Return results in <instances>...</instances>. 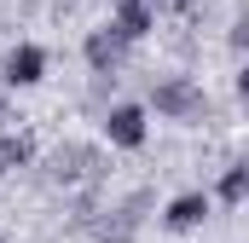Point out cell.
<instances>
[{
    "mask_svg": "<svg viewBox=\"0 0 249 243\" xmlns=\"http://www.w3.org/2000/svg\"><path fill=\"white\" fill-rule=\"evenodd\" d=\"M145 110H157L162 122H180V127H203L214 116V99L203 93L197 75H157L145 93Z\"/></svg>",
    "mask_w": 249,
    "mask_h": 243,
    "instance_id": "cell-1",
    "label": "cell"
},
{
    "mask_svg": "<svg viewBox=\"0 0 249 243\" xmlns=\"http://www.w3.org/2000/svg\"><path fill=\"white\" fill-rule=\"evenodd\" d=\"M105 174H110V162H105V151L87 145V139H64V145H53V156H47V180L64 185V191H75V185H105Z\"/></svg>",
    "mask_w": 249,
    "mask_h": 243,
    "instance_id": "cell-2",
    "label": "cell"
},
{
    "mask_svg": "<svg viewBox=\"0 0 249 243\" xmlns=\"http://www.w3.org/2000/svg\"><path fill=\"white\" fill-rule=\"evenodd\" d=\"M99 133H105L110 151H145V139H151V110L133 104V99H116V104L99 110Z\"/></svg>",
    "mask_w": 249,
    "mask_h": 243,
    "instance_id": "cell-3",
    "label": "cell"
},
{
    "mask_svg": "<svg viewBox=\"0 0 249 243\" xmlns=\"http://www.w3.org/2000/svg\"><path fill=\"white\" fill-rule=\"evenodd\" d=\"M47 47L41 41H12L6 52H0V87L6 93H18V87H35V81H47Z\"/></svg>",
    "mask_w": 249,
    "mask_h": 243,
    "instance_id": "cell-4",
    "label": "cell"
},
{
    "mask_svg": "<svg viewBox=\"0 0 249 243\" xmlns=\"http://www.w3.org/2000/svg\"><path fill=\"white\" fill-rule=\"evenodd\" d=\"M105 29H110L127 52H133V47H145V41L157 35V6H151V0H110Z\"/></svg>",
    "mask_w": 249,
    "mask_h": 243,
    "instance_id": "cell-5",
    "label": "cell"
},
{
    "mask_svg": "<svg viewBox=\"0 0 249 243\" xmlns=\"http://www.w3.org/2000/svg\"><path fill=\"white\" fill-rule=\"evenodd\" d=\"M209 214H214V197H209V191L197 185V191H180V197H168L157 220H162V232H174V238H186V232H197V226H203Z\"/></svg>",
    "mask_w": 249,
    "mask_h": 243,
    "instance_id": "cell-6",
    "label": "cell"
},
{
    "mask_svg": "<svg viewBox=\"0 0 249 243\" xmlns=\"http://www.w3.org/2000/svg\"><path fill=\"white\" fill-rule=\"evenodd\" d=\"M81 58H87V69L93 75H116L122 81V64H127V47L99 23V29H87V41H81Z\"/></svg>",
    "mask_w": 249,
    "mask_h": 243,
    "instance_id": "cell-7",
    "label": "cell"
},
{
    "mask_svg": "<svg viewBox=\"0 0 249 243\" xmlns=\"http://www.w3.org/2000/svg\"><path fill=\"white\" fill-rule=\"evenodd\" d=\"M209 197H214L220 208H238V203L249 197V162H244V156H232V162L220 168V180H214V191H209Z\"/></svg>",
    "mask_w": 249,
    "mask_h": 243,
    "instance_id": "cell-8",
    "label": "cell"
},
{
    "mask_svg": "<svg viewBox=\"0 0 249 243\" xmlns=\"http://www.w3.org/2000/svg\"><path fill=\"white\" fill-rule=\"evenodd\" d=\"M23 168H35V139L29 133H0V180H12Z\"/></svg>",
    "mask_w": 249,
    "mask_h": 243,
    "instance_id": "cell-9",
    "label": "cell"
},
{
    "mask_svg": "<svg viewBox=\"0 0 249 243\" xmlns=\"http://www.w3.org/2000/svg\"><path fill=\"white\" fill-rule=\"evenodd\" d=\"M151 6H157V23L162 17H174L180 29H197L203 23V0H151Z\"/></svg>",
    "mask_w": 249,
    "mask_h": 243,
    "instance_id": "cell-10",
    "label": "cell"
},
{
    "mask_svg": "<svg viewBox=\"0 0 249 243\" xmlns=\"http://www.w3.org/2000/svg\"><path fill=\"white\" fill-rule=\"evenodd\" d=\"M6 122H12V93L0 87V133H6Z\"/></svg>",
    "mask_w": 249,
    "mask_h": 243,
    "instance_id": "cell-11",
    "label": "cell"
}]
</instances>
